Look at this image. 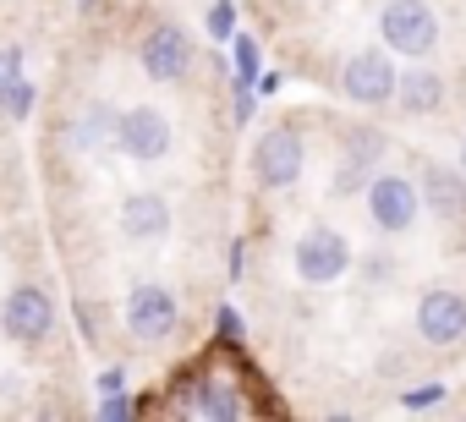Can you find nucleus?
Instances as JSON below:
<instances>
[{
    "label": "nucleus",
    "mask_w": 466,
    "mask_h": 422,
    "mask_svg": "<svg viewBox=\"0 0 466 422\" xmlns=\"http://www.w3.org/2000/svg\"><path fill=\"white\" fill-rule=\"evenodd\" d=\"M379 39H384V50H395L406 61H422L439 45V17H433L428 0H390L379 12Z\"/></svg>",
    "instance_id": "1"
},
{
    "label": "nucleus",
    "mask_w": 466,
    "mask_h": 422,
    "mask_svg": "<svg viewBox=\"0 0 466 422\" xmlns=\"http://www.w3.org/2000/svg\"><path fill=\"white\" fill-rule=\"evenodd\" d=\"M253 170H258V181H264L269 192L291 186V181L308 170V143H302V132H297V126H269V132L258 137V148H253Z\"/></svg>",
    "instance_id": "2"
},
{
    "label": "nucleus",
    "mask_w": 466,
    "mask_h": 422,
    "mask_svg": "<svg viewBox=\"0 0 466 422\" xmlns=\"http://www.w3.org/2000/svg\"><path fill=\"white\" fill-rule=\"evenodd\" d=\"M368 215H373V226H379V231H390V236L411 231V226H417V215H422L417 181H406V176H395V170L373 176V181H368Z\"/></svg>",
    "instance_id": "3"
},
{
    "label": "nucleus",
    "mask_w": 466,
    "mask_h": 422,
    "mask_svg": "<svg viewBox=\"0 0 466 422\" xmlns=\"http://www.w3.org/2000/svg\"><path fill=\"white\" fill-rule=\"evenodd\" d=\"M0 329H6L17 346H39L56 329V302L39 286H17L6 302H0Z\"/></svg>",
    "instance_id": "4"
},
{
    "label": "nucleus",
    "mask_w": 466,
    "mask_h": 422,
    "mask_svg": "<svg viewBox=\"0 0 466 422\" xmlns=\"http://www.w3.org/2000/svg\"><path fill=\"white\" fill-rule=\"evenodd\" d=\"M346 269H351V247H346L340 231L313 226V231L297 242V275H302L308 286H329V280H340Z\"/></svg>",
    "instance_id": "5"
},
{
    "label": "nucleus",
    "mask_w": 466,
    "mask_h": 422,
    "mask_svg": "<svg viewBox=\"0 0 466 422\" xmlns=\"http://www.w3.org/2000/svg\"><path fill=\"white\" fill-rule=\"evenodd\" d=\"M340 88L357 105H390L395 99V61H390V50H357L346 61V72H340Z\"/></svg>",
    "instance_id": "6"
},
{
    "label": "nucleus",
    "mask_w": 466,
    "mask_h": 422,
    "mask_svg": "<svg viewBox=\"0 0 466 422\" xmlns=\"http://www.w3.org/2000/svg\"><path fill=\"white\" fill-rule=\"evenodd\" d=\"M116 148L127 159H165L170 154V121L159 110H148V105L121 110L116 116Z\"/></svg>",
    "instance_id": "7"
},
{
    "label": "nucleus",
    "mask_w": 466,
    "mask_h": 422,
    "mask_svg": "<svg viewBox=\"0 0 466 422\" xmlns=\"http://www.w3.org/2000/svg\"><path fill=\"white\" fill-rule=\"evenodd\" d=\"M417 335H422L428 346H455V340L466 335V296H455V291H428V296L417 302Z\"/></svg>",
    "instance_id": "8"
},
{
    "label": "nucleus",
    "mask_w": 466,
    "mask_h": 422,
    "mask_svg": "<svg viewBox=\"0 0 466 422\" xmlns=\"http://www.w3.org/2000/svg\"><path fill=\"white\" fill-rule=\"evenodd\" d=\"M143 72L154 83H181L192 72V39L181 28H154L143 39Z\"/></svg>",
    "instance_id": "9"
},
{
    "label": "nucleus",
    "mask_w": 466,
    "mask_h": 422,
    "mask_svg": "<svg viewBox=\"0 0 466 422\" xmlns=\"http://www.w3.org/2000/svg\"><path fill=\"white\" fill-rule=\"evenodd\" d=\"M127 324L137 340H165L176 329V296L165 286H137L127 296Z\"/></svg>",
    "instance_id": "10"
},
{
    "label": "nucleus",
    "mask_w": 466,
    "mask_h": 422,
    "mask_svg": "<svg viewBox=\"0 0 466 422\" xmlns=\"http://www.w3.org/2000/svg\"><path fill=\"white\" fill-rule=\"evenodd\" d=\"M379 154H384V132L357 126V132H351V143H346V154H340V170H335V197H351L357 186H368V181H373Z\"/></svg>",
    "instance_id": "11"
},
{
    "label": "nucleus",
    "mask_w": 466,
    "mask_h": 422,
    "mask_svg": "<svg viewBox=\"0 0 466 422\" xmlns=\"http://www.w3.org/2000/svg\"><path fill=\"white\" fill-rule=\"evenodd\" d=\"M417 197L428 203V215L461 220V215H466V176H461V170H444V165H428L422 181H417Z\"/></svg>",
    "instance_id": "12"
},
{
    "label": "nucleus",
    "mask_w": 466,
    "mask_h": 422,
    "mask_svg": "<svg viewBox=\"0 0 466 422\" xmlns=\"http://www.w3.org/2000/svg\"><path fill=\"white\" fill-rule=\"evenodd\" d=\"M121 231H127L132 242H159V236L170 231V203H165L159 192L127 197V203H121Z\"/></svg>",
    "instance_id": "13"
},
{
    "label": "nucleus",
    "mask_w": 466,
    "mask_h": 422,
    "mask_svg": "<svg viewBox=\"0 0 466 422\" xmlns=\"http://www.w3.org/2000/svg\"><path fill=\"white\" fill-rule=\"evenodd\" d=\"M395 99H400V110H406V116H433V110L444 105V77L417 66V72L395 77Z\"/></svg>",
    "instance_id": "14"
},
{
    "label": "nucleus",
    "mask_w": 466,
    "mask_h": 422,
    "mask_svg": "<svg viewBox=\"0 0 466 422\" xmlns=\"http://www.w3.org/2000/svg\"><path fill=\"white\" fill-rule=\"evenodd\" d=\"M116 116H121V110H110L105 99H94V105L77 116L72 143H77L83 154H105V148H116Z\"/></svg>",
    "instance_id": "15"
},
{
    "label": "nucleus",
    "mask_w": 466,
    "mask_h": 422,
    "mask_svg": "<svg viewBox=\"0 0 466 422\" xmlns=\"http://www.w3.org/2000/svg\"><path fill=\"white\" fill-rule=\"evenodd\" d=\"M192 411H198V417H214V422H225V417H242V395H237V384H230V378H208V384L198 389Z\"/></svg>",
    "instance_id": "16"
},
{
    "label": "nucleus",
    "mask_w": 466,
    "mask_h": 422,
    "mask_svg": "<svg viewBox=\"0 0 466 422\" xmlns=\"http://www.w3.org/2000/svg\"><path fill=\"white\" fill-rule=\"evenodd\" d=\"M230 45H237V77H230V88H253L258 83V39L253 34H230Z\"/></svg>",
    "instance_id": "17"
},
{
    "label": "nucleus",
    "mask_w": 466,
    "mask_h": 422,
    "mask_svg": "<svg viewBox=\"0 0 466 422\" xmlns=\"http://www.w3.org/2000/svg\"><path fill=\"white\" fill-rule=\"evenodd\" d=\"M0 105H6L12 116H28V110H34V83H28L23 72H12V77H6V94H0Z\"/></svg>",
    "instance_id": "18"
},
{
    "label": "nucleus",
    "mask_w": 466,
    "mask_h": 422,
    "mask_svg": "<svg viewBox=\"0 0 466 422\" xmlns=\"http://www.w3.org/2000/svg\"><path fill=\"white\" fill-rule=\"evenodd\" d=\"M230 34H237V0H214V6H208V39H230Z\"/></svg>",
    "instance_id": "19"
},
{
    "label": "nucleus",
    "mask_w": 466,
    "mask_h": 422,
    "mask_svg": "<svg viewBox=\"0 0 466 422\" xmlns=\"http://www.w3.org/2000/svg\"><path fill=\"white\" fill-rule=\"evenodd\" d=\"M400 406H406V411L444 406V384H439V378H428V384H417V389H400Z\"/></svg>",
    "instance_id": "20"
},
{
    "label": "nucleus",
    "mask_w": 466,
    "mask_h": 422,
    "mask_svg": "<svg viewBox=\"0 0 466 422\" xmlns=\"http://www.w3.org/2000/svg\"><path fill=\"white\" fill-rule=\"evenodd\" d=\"M214 324H219V335H225V340H242V335H248V329H242V313L230 307V302H225V307L214 313Z\"/></svg>",
    "instance_id": "21"
},
{
    "label": "nucleus",
    "mask_w": 466,
    "mask_h": 422,
    "mask_svg": "<svg viewBox=\"0 0 466 422\" xmlns=\"http://www.w3.org/2000/svg\"><path fill=\"white\" fill-rule=\"evenodd\" d=\"M99 417H105V422H127V417H132V400H127V389H116V395H105V406H99Z\"/></svg>",
    "instance_id": "22"
},
{
    "label": "nucleus",
    "mask_w": 466,
    "mask_h": 422,
    "mask_svg": "<svg viewBox=\"0 0 466 422\" xmlns=\"http://www.w3.org/2000/svg\"><path fill=\"white\" fill-rule=\"evenodd\" d=\"M237 94V121H253V88H230Z\"/></svg>",
    "instance_id": "23"
},
{
    "label": "nucleus",
    "mask_w": 466,
    "mask_h": 422,
    "mask_svg": "<svg viewBox=\"0 0 466 422\" xmlns=\"http://www.w3.org/2000/svg\"><path fill=\"white\" fill-rule=\"evenodd\" d=\"M280 83H286L280 72H258V83H253V88H258V94H280Z\"/></svg>",
    "instance_id": "24"
},
{
    "label": "nucleus",
    "mask_w": 466,
    "mask_h": 422,
    "mask_svg": "<svg viewBox=\"0 0 466 422\" xmlns=\"http://www.w3.org/2000/svg\"><path fill=\"white\" fill-rule=\"evenodd\" d=\"M121 384H127V373H121V367H110V373H99V389H105V395H116Z\"/></svg>",
    "instance_id": "25"
},
{
    "label": "nucleus",
    "mask_w": 466,
    "mask_h": 422,
    "mask_svg": "<svg viewBox=\"0 0 466 422\" xmlns=\"http://www.w3.org/2000/svg\"><path fill=\"white\" fill-rule=\"evenodd\" d=\"M0 72H6V77H12V72H23V50H17V45L0 55Z\"/></svg>",
    "instance_id": "26"
},
{
    "label": "nucleus",
    "mask_w": 466,
    "mask_h": 422,
    "mask_svg": "<svg viewBox=\"0 0 466 422\" xmlns=\"http://www.w3.org/2000/svg\"><path fill=\"white\" fill-rule=\"evenodd\" d=\"M461 176H466V148H461Z\"/></svg>",
    "instance_id": "27"
},
{
    "label": "nucleus",
    "mask_w": 466,
    "mask_h": 422,
    "mask_svg": "<svg viewBox=\"0 0 466 422\" xmlns=\"http://www.w3.org/2000/svg\"><path fill=\"white\" fill-rule=\"evenodd\" d=\"M0 94H6V72H0Z\"/></svg>",
    "instance_id": "28"
}]
</instances>
